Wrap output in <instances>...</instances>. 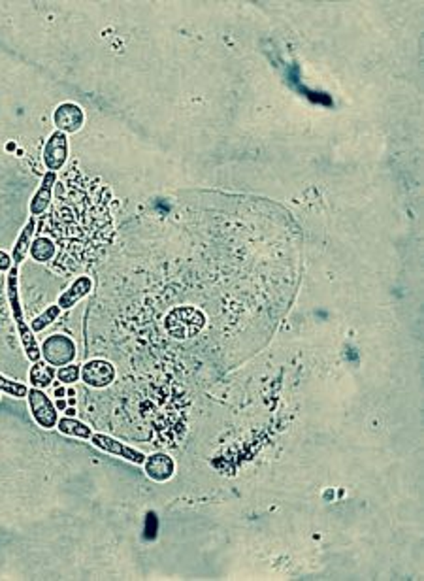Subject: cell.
<instances>
[{"label":"cell","mask_w":424,"mask_h":581,"mask_svg":"<svg viewBox=\"0 0 424 581\" xmlns=\"http://www.w3.org/2000/svg\"><path fill=\"white\" fill-rule=\"evenodd\" d=\"M6 281L8 302L12 306V314H14V321L17 325V332H19V338H21L23 349H25V357L30 362H38L42 359V351H40V346H38L36 338H34V332H32L30 325L25 321V316H23L21 300H19V270H17V266H12L8 270Z\"/></svg>","instance_id":"6da1fadb"},{"label":"cell","mask_w":424,"mask_h":581,"mask_svg":"<svg viewBox=\"0 0 424 581\" xmlns=\"http://www.w3.org/2000/svg\"><path fill=\"white\" fill-rule=\"evenodd\" d=\"M40 351H42V359L47 364L59 368L76 361V355H78L76 342L70 336H66V334H52V336H47L42 342Z\"/></svg>","instance_id":"7a4b0ae2"},{"label":"cell","mask_w":424,"mask_h":581,"mask_svg":"<svg viewBox=\"0 0 424 581\" xmlns=\"http://www.w3.org/2000/svg\"><path fill=\"white\" fill-rule=\"evenodd\" d=\"M27 400H29L30 415H32V419H34L38 427L45 428V430L57 427L59 410L55 408V402H53L52 398L45 395V391L32 387V389H29Z\"/></svg>","instance_id":"3957f363"},{"label":"cell","mask_w":424,"mask_h":581,"mask_svg":"<svg viewBox=\"0 0 424 581\" xmlns=\"http://www.w3.org/2000/svg\"><path fill=\"white\" fill-rule=\"evenodd\" d=\"M91 443H93L96 449L104 451V453L119 457V459L129 461V463L132 464H144V461H146V455H144L142 451H138L136 448H131V446H126L123 441L111 438V436L102 435V432H93Z\"/></svg>","instance_id":"277c9868"},{"label":"cell","mask_w":424,"mask_h":581,"mask_svg":"<svg viewBox=\"0 0 424 581\" xmlns=\"http://www.w3.org/2000/svg\"><path fill=\"white\" fill-rule=\"evenodd\" d=\"M42 161L49 172H59L68 161V136L60 131H55L47 136L42 149Z\"/></svg>","instance_id":"5b68a950"},{"label":"cell","mask_w":424,"mask_h":581,"mask_svg":"<svg viewBox=\"0 0 424 581\" xmlns=\"http://www.w3.org/2000/svg\"><path fill=\"white\" fill-rule=\"evenodd\" d=\"M115 366L104 359H93L81 366V382L93 389H106L115 380Z\"/></svg>","instance_id":"8992f818"},{"label":"cell","mask_w":424,"mask_h":581,"mask_svg":"<svg viewBox=\"0 0 424 581\" xmlns=\"http://www.w3.org/2000/svg\"><path fill=\"white\" fill-rule=\"evenodd\" d=\"M85 123V111L80 104L76 102H63L59 104L53 111V125L55 131H60L68 134H76L81 131V127Z\"/></svg>","instance_id":"52a82bcc"},{"label":"cell","mask_w":424,"mask_h":581,"mask_svg":"<svg viewBox=\"0 0 424 581\" xmlns=\"http://www.w3.org/2000/svg\"><path fill=\"white\" fill-rule=\"evenodd\" d=\"M144 472H146L147 478L155 481V483H166L176 474V463L166 453H153V455L149 457L146 455Z\"/></svg>","instance_id":"ba28073f"},{"label":"cell","mask_w":424,"mask_h":581,"mask_svg":"<svg viewBox=\"0 0 424 581\" xmlns=\"http://www.w3.org/2000/svg\"><path fill=\"white\" fill-rule=\"evenodd\" d=\"M93 291V280L89 276H80L66 287V291L59 294L57 306L60 309H72L78 302H81L85 296H89Z\"/></svg>","instance_id":"9c48e42d"},{"label":"cell","mask_w":424,"mask_h":581,"mask_svg":"<svg viewBox=\"0 0 424 581\" xmlns=\"http://www.w3.org/2000/svg\"><path fill=\"white\" fill-rule=\"evenodd\" d=\"M57 184V174L55 172H47L44 177H42V184L36 189V193L32 195L30 199L29 210L32 217H40L42 214H45V210L49 206L53 197V187Z\"/></svg>","instance_id":"30bf717a"},{"label":"cell","mask_w":424,"mask_h":581,"mask_svg":"<svg viewBox=\"0 0 424 581\" xmlns=\"http://www.w3.org/2000/svg\"><path fill=\"white\" fill-rule=\"evenodd\" d=\"M34 230H36V223H34V219H29L27 221V225L23 227L21 234L17 236V240H15V245H14V251H12V261H14V266H19L25 263V259H27V255H29V250H30V243H32V236H34Z\"/></svg>","instance_id":"8fae6325"},{"label":"cell","mask_w":424,"mask_h":581,"mask_svg":"<svg viewBox=\"0 0 424 581\" xmlns=\"http://www.w3.org/2000/svg\"><path fill=\"white\" fill-rule=\"evenodd\" d=\"M55 375H57L55 366H52V364H47V362L40 359L38 362H32V366H30V372H29L30 385H32V387H36V389L44 391L52 385L53 380H55Z\"/></svg>","instance_id":"7c38bea8"},{"label":"cell","mask_w":424,"mask_h":581,"mask_svg":"<svg viewBox=\"0 0 424 581\" xmlns=\"http://www.w3.org/2000/svg\"><path fill=\"white\" fill-rule=\"evenodd\" d=\"M55 253H57V245H55L49 238H45V236L34 238L32 243H30L29 255L32 257V261H36L40 265L49 263V261L55 257Z\"/></svg>","instance_id":"4fadbf2b"},{"label":"cell","mask_w":424,"mask_h":581,"mask_svg":"<svg viewBox=\"0 0 424 581\" xmlns=\"http://www.w3.org/2000/svg\"><path fill=\"white\" fill-rule=\"evenodd\" d=\"M55 428L59 430L60 435L80 438V440H91V436H93L91 427H87L85 423H81V421H78L76 417H60Z\"/></svg>","instance_id":"5bb4252c"},{"label":"cell","mask_w":424,"mask_h":581,"mask_svg":"<svg viewBox=\"0 0 424 581\" xmlns=\"http://www.w3.org/2000/svg\"><path fill=\"white\" fill-rule=\"evenodd\" d=\"M59 316H60V308L57 306V304L47 306L40 316H36L32 321H30V329H32L34 334H36V332L45 331V327H49L52 323H55V321L59 319Z\"/></svg>","instance_id":"9a60e30c"},{"label":"cell","mask_w":424,"mask_h":581,"mask_svg":"<svg viewBox=\"0 0 424 581\" xmlns=\"http://www.w3.org/2000/svg\"><path fill=\"white\" fill-rule=\"evenodd\" d=\"M0 393H6L8 397L14 398H27L29 387H27L25 383L14 382V380H10L6 375L0 374Z\"/></svg>","instance_id":"2e32d148"},{"label":"cell","mask_w":424,"mask_h":581,"mask_svg":"<svg viewBox=\"0 0 424 581\" xmlns=\"http://www.w3.org/2000/svg\"><path fill=\"white\" fill-rule=\"evenodd\" d=\"M55 377H57L60 383H65V385H72V383H76L81 377V366L80 364L70 362V364H66V366H60L59 370H57V375H55Z\"/></svg>","instance_id":"e0dca14e"},{"label":"cell","mask_w":424,"mask_h":581,"mask_svg":"<svg viewBox=\"0 0 424 581\" xmlns=\"http://www.w3.org/2000/svg\"><path fill=\"white\" fill-rule=\"evenodd\" d=\"M14 266V261L8 255L6 251H0V272H8Z\"/></svg>","instance_id":"ac0fdd59"},{"label":"cell","mask_w":424,"mask_h":581,"mask_svg":"<svg viewBox=\"0 0 424 581\" xmlns=\"http://www.w3.org/2000/svg\"><path fill=\"white\" fill-rule=\"evenodd\" d=\"M66 404H68V402H66L65 398H59V400L55 402V408H57V410H65Z\"/></svg>","instance_id":"d6986e66"},{"label":"cell","mask_w":424,"mask_h":581,"mask_svg":"<svg viewBox=\"0 0 424 581\" xmlns=\"http://www.w3.org/2000/svg\"><path fill=\"white\" fill-rule=\"evenodd\" d=\"M55 397H57V398H65L66 397V391L63 389V387H57V389H55Z\"/></svg>","instance_id":"ffe728a7"},{"label":"cell","mask_w":424,"mask_h":581,"mask_svg":"<svg viewBox=\"0 0 424 581\" xmlns=\"http://www.w3.org/2000/svg\"><path fill=\"white\" fill-rule=\"evenodd\" d=\"M66 417H76V408H74V406L66 408Z\"/></svg>","instance_id":"44dd1931"},{"label":"cell","mask_w":424,"mask_h":581,"mask_svg":"<svg viewBox=\"0 0 424 581\" xmlns=\"http://www.w3.org/2000/svg\"><path fill=\"white\" fill-rule=\"evenodd\" d=\"M66 395H68V397H76V391L68 389V391H66Z\"/></svg>","instance_id":"7402d4cb"},{"label":"cell","mask_w":424,"mask_h":581,"mask_svg":"<svg viewBox=\"0 0 424 581\" xmlns=\"http://www.w3.org/2000/svg\"><path fill=\"white\" fill-rule=\"evenodd\" d=\"M68 404H70V406H74V404H76V398H74V397H70V398H68Z\"/></svg>","instance_id":"603a6c76"}]
</instances>
